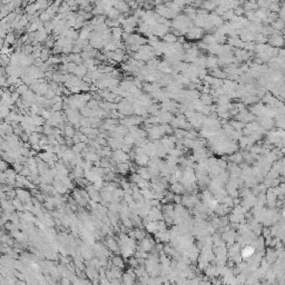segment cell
I'll return each mask as SVG.
<instances>
[{"label":"cell","mask_w":285,"mask_h":285,"mask_svg":"<svg viewBox=\"0 0 285 285\" xmlns=\"http://www.w3.org/2000/svg\"><path fill=\"white\" fill-rule=\"evenodd\" d=\"M243 9H244L245 13H247V11H256L259 9V6H257L256 2H251V1L246 0L243 3Z\"/></svg>","instance_id":"obj_1"},{"label":"cell","mask_w":285,"mask_h":285,"mask_svg":"<svg viewBox=\"0 0 285 285\" xmlns=\"http://www.w3.org/2000/svg\"><path fill=\"white\" fill-rule=\"evenodd\" d=\"M216 6H217V5H216L215 2H213L212 0H204V1H203V3H202L203 9H205V10H207V11L215 10Z\"/></svg>","instance_id":"obj_2"},{"label":"cell","mask_w":285,"mask_h":285,"mask_svg":"<svg viewBox=\"0 0 285 285\" xmlns=\"http://www.w3.org/2000/svg\"><path fill=\"white\" fill-rule=\"evenodd\" d=\"M280 8H281V5H280L278 2H271L267 9H269V11H271V13H277V11L280 10Z\"/></svg>","instance_id":"obj_3"},{"label":"cell","mask_w":285,"mask_h":285,"mask_svg":"<svg viewBox=\"0 0 285 285\" xmlns=\"http://www.w3.org/2000/svg\"><path fill=\"white\" fill-rule=\"evenodd\" d=\"M272 24H273L274 29H276V30H282V29H283V27H284V22H283V20H282V19H276V20H274V21H273Z\"/></svg>","instance_id":"obj_4"},{"label":"cell","mask_w":285,"mask_h":285,"mask_svg":"<svg viewBox=\"0 0 285 285\" xmlns=\"http://www.w3.org/2000/svg\"><path fill=\"white\" fill-rule=\"evenodd\" d=\"M256 3L259 6V8H264V9H267L271 1L270 0H256Z\"/></svg>","instance_id":"obj_5"},{"label":"cell","mask_w":285,"mask_h":285,"mask_svg":"<svg viewBox=\"0 0 285 285\" xmlns=\"http://www.w3.org/2000/svg\"><path fill=\"white\" fill-rule=\"evenodd\" d=\"M234 16H235V15H234L233 9H228L224 15H222V17H223L222 19H223V20H231Z\"/></svg>","instance_id":"obj_6"},{"label":"cell","mask_w":285,"mask_h":285,"mask_svg":"<svg viewBox=\"0 0 285 285\" xmlns=\"http://www.w3.org/2000/svg\"><path fill=\"white\" fill-rule=\"evenodd\" d=\"M254 253V248L252 246H247L245 247L244 249H243V255L245 256V257H248V256H251L252 254Z\"/></svg>","instance_id":"obj_7"},{"label":"cell","mask_w":285,"mask_h":285,"mask_svg":"<svg viewBox=\"0 0 285 285\" xmlns=\"http://www.w3.org/2000/svg\"><path fill=\"white\" fill-rule=\"evenodd\" d=\"M233 11H234V15H235V16H238V17H242V15L245 13L243 7H241V6H237L236 8H234Z\"/></svg>","instance_id":"obj_8"},{"label":"cell","mask_w":285,"mask_h":285,"mask_svg":"<svg viewBox=\"0 0 285 285\" xmlns=\"http://www.w3.org/2000/svg\"><path fill=\"white\" fill-rule=\"evenodd\" d=\"M165 40H166V41H168V42H174V41H176V37H175L174 35L167 34V35L165 36Z\"/></svg>","instance_id":"obj_9"}]
</instances>
